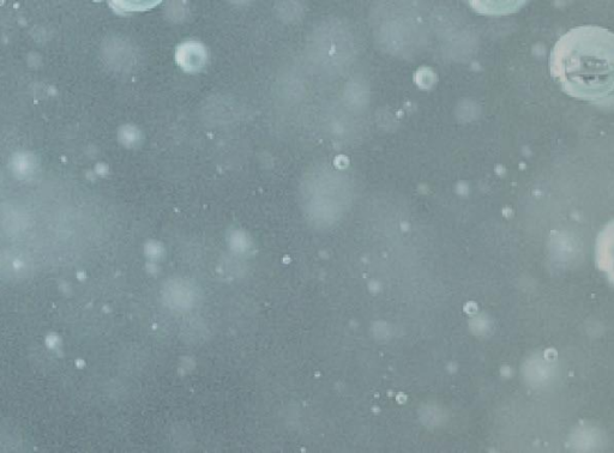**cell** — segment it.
Here are the masks:
<instances>
[{
	"mask_svg": "<svg viewBox=\"0 0 614 453\" xmlns=\"http://www.w3.org/2000/svg\"><path fill=\"white\" fill-rule=\"evenodd\" d=\"M553 77L571 96L589 101L612 98L614 36L597 26L570 30L551 54Z\"/></svg>",
	"mask_w": 614,
	"mask_h": 453,
	"instance_id": "cell-1",
	"label": "cell"
},
{
	"mask_svg": "<svg viewBox=\"0 0 614 453\" xmlns=\"http://www.w3.org/2000/svg\"><path fill=\"white\" fill-rule=\"evenodd\" d=\"M176 60L184 71L196 74V72H200L207 65V48L200 44V42H185V44L178 46Z\"/></svg>",
	"mask_w": 614,
	"mask_h": 453,
	"instance_id": "cell-2",
	"label": "cell"
},
{
	"mask_svg": "<svg viewBox=\"0 0 614 453\" xmlns=\"http://www.w3.org/2000/svg\"><path fill=\"white\" fill-rule=\"evenodd\" d=\"M171 6H168V17L172 18L174 21H182L186 16V11L182 3H171Z\"/></svg>",
	"mask_w": 614,
	"mask_h": 453,
	"instance_id": "cell-3",
	"label": "cell"
}]
</instances>
